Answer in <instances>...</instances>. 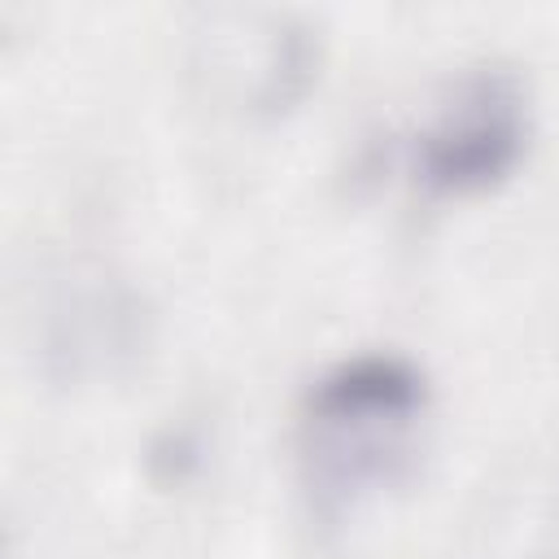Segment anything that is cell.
I'll return each instance as SVG.
<instances>
[{
    "mask_svg": "<svg viewBox=\"0 0 559 559\" xmlns=\"http://www.w3.org/2000/svg\"><path fill=\"white\" fill-rule=\"evenodd\" d=\"M524 144V83L507 66H467L406 135V175L428 197H472L511 175Z\"/></svg>",
    "mask_w": 559,
    "mask_h": 559,
    "instance_id": "2",
    "label": "cell"
},
{
    "mask_svg": "<svg viewBox=\"0 0 559 559\" xmlns=\"http://www.w3.org/2000/svg\"><path fill=\"white\" fill-rule=\"evenodd\" d=\"M428 376L397 349H362L323 367L297 406V463L323 511L397 485L424 441Z\"/></svg>",
    "mask_w": 559,
    "mask_h": 559,
    "instance_id": "1",
    "label": "cell"
}]
</instances>
